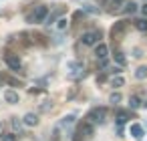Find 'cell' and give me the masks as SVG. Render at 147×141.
Listing matches in <instances>:
<instances>
[{
  "label": "cell",
  "mask_w": 147,
  "mask_h": 141,
  "mask_svg": "<svg viewBox=\"0 0 147 141\" xmlns=\"http://www.w3.org/2000/svg\"><path fill=\"white\" fill-rule=\"evenodd\" d=\"M119 101H121V95H119V93H113V95L109 97V103H113V105L119 103Z\"/></svg>",
  "instance_id": "cell-18"
},
{
  "label": "cell",
  "mask_w": 147,
  "mask_h": 141,
  "mask_svg": "<svg viewBox=\"0 0 147 141\" xmlns=\"http://www.w3.org/2000/svg\"><path fill=\"white\" fill-rule=\"evenodd\" d=\"M135 10H137V8H135V4H133V2H131V4H125V12H131V14H133Z\"/></svg>",
  "instance_id": "cell-22"
},
{
  "label": "cell",
  "mask_w": 147,
  "mask_h": 141,
  "mask_svg": "<svg viewBox=\"0 0 147 141\" xmlns=\"http://www.w3.org/2000/svg\"><path fill=\"white\" fill-rule=\"evenodd\" d=\"M111 83H113V87H123V85H125V79H123V77H115Z\"/></svg>",
  "instance_id": "cell-16"
},
{
  "label": "cell",
  "mask_w": 147,
  "mask_h": 141,
  "mask_svg": "<svg viewBox=\"0 0 147 141\" xmlns=\"http://www.w3.org/2000/svg\"><path fill=\"white\" fill-rule=\"evenodd\" d=\"M129 133H131L135 139H141V137H143V127H141L139 123H133V125L129 127Z\"/></svg>",
  "instance_id": "cell-9"
},
{
  "label": "cell",
  "mask_w": 147,
  "mask_h": 141,
  "mask_svg": "<svg viewBox=\"0 0 147 141\" xmlns=\"http://www.w3.org/2000/svg\"><path fill=\"white\" fill-rule=\"evenodd\" d=\"M2 137V141H16V135H12V133H8V135H0Z\"/></svg>",
  "instance_id": "cell-20"
},
{
  "label": "cell",
  "mask_w": 147,
  "mask_h": 141,
  "mask_svg": "<svg viewBox=\"0 0 147 141\" xmlns=\"http://www.w3.org/2000/svg\"><path fill=\"white\" fill-rule=\"evenodd\" d=\"M135 26H137V30L145 32V30H147V18H139V20H135Z\"/></svg>",
  "instance_id": "cell-13"
},
{
  "label": "cell",
  "mask_w": 147,
  "mask_h": 141,
  "mask_svg": "<svg viewBox=\"0 0 147 141\" xmlns=\"http://www.w3.org/2000/svg\"><path fill=\"white\" fill-rule=\"evenodd\" d=\"M99 38H101V34H99L97 30H89V32H85V34L81 36L83 45H95V43H97Z\"/></svg>",
  "instance_id": "cell-2"
},
{
  "label": "cell",
  "mask_w": 147,
  "mask_h": 141,
  "mask_svg": "<svg viewBox=\"0 0 147 141\" xmlns=\"http://www.w3.org/2000/svg\"><path fill=\"white\" fill-rule=\"evenodd\" d=\"M141 12H143V14L147 16V4H143V8H141Z\"/></svg>",
  "instance_id": "cell-24"
},
{
  "label": "cell",
  "mask_w": 147,
  "mask_h": 141,
  "mask_svg": "<svg viewBox=\"0 0 147 141\" xmlns=\"http://www.w3.org/2000/svg\"><path fill=\"white\" fill-rule=\"evenodd\" d=\"M95 55H97V59L99 61H105L107 59V55H109V49H107V45H97V49H95Z\"/></svg>",
  "instance_id": "cell-7"
},
{
  "label": "cell",
  "mask_w": 147,
  "mask_h": 141,
  "mask_svg": "<svg viewBox=\"0 0 147 141\" xmlns=\"http://www.w3.org/2000/svg\"><path fill=\"white\" fill-rule=\"evenodd\" d=\"M4 61H6V65L12 69V71H18L20 69V59L16 57V55H12V53H8L6 57H4Z\"/></svg>",
  "instance_id": "cell-5"
},
{
  "label": "cell",
  "mask_w": 147,
  "mask_h": 141,
  "mask_svg": "<svg viewBox=\"0 0 147 141\" xmlns=\"http://www.w3.org/2000/svg\"><path fill=\"white\" fill-rule=\"evenodd\" d=\"M73 121H75V117H73V115H69V117H65V119L61 121V125H71Z\"/></svg>",
  "instance_id": "cell-21"
},
{
  "label": "cell",
  "mask_w": 147,
  "mask_h": 141,
  "mask_svg": "<svg viewBox=\"0 0 147 141\" xmlns=\"http://www.w3.org/2000/svg\"><path fill=\"white\" fill-rule=\"evenodd\" d=\"M32 16H34V22H45L47 16H49V8L47 6H36Z\"/></svg>",
  "instance_id": "cell-4"
},
{
  "label": "cell",
  "mask_w": 147,
  "mask_h": 141,
  "mask_svg": "<svg viewBox=\"0 0 147 141\" xmlns=\"http://www.w3.org/2000/svg\"><path fill=\"white\" fill-rule=\"evenodd\" d=\"M38 123V117L34 115V113H26L24 115V125H28V127H34Z\"/></svg>",
  "instance_id": "cell-10"
},
{
  "label": "cell",
  "mask_w": 147,
  "mask_h": 141,
  "mask_svg": "<svg viewBox=\"0 0 147 141\" xmlns=\"http://www.w3.org/2000/svg\"><path fill=\"white\" fill-rule=\"evenodd\" d=\"M12 127L16 129V127H20V121H16V119H12Z\"/></svg>",
  "instance_id": "cell-23"
},
{
  "label": "cell",
  "mask_w": 147,
  "mask_h": 141,
  "mask_svg": "<svg viewBox=\"0 0 147 141\" xmlns=\"http://www.w3.org/2000/svg\"><path fill=\"white\" fill-rule=\"evenodd\" d=\"M0 129H2V125H0Z\"/></svg>",
  "instance_id": "cell-25"
},
{
  "label": "cell",
  "mask_w": 147,
  "mask_h": 141,
  "mask_svg": "<svg viewBox=\"0 0 147 141\" xmlns=\"http://www.w3.org/2000/svg\"><path fill=\"white\" fill-rule=\"evenodd\" d=\"M91 123H105V119H107V109L105 107H95V109H91V113H89V117H87Z\"/></svg>",
  "instance_id": "cell-1"
},
{
  "label": "cell",
  "mask_w": 147,
  "mask_h": 141,
  "mask_svg": "<svg viewBox=\"0 0 147 141\" xmlns=\"http://www.w3.org/2000/svg\"><path fill=\"white\" fill-rule=\"evenodd\" d=\"M123 4H127L125 0H111V10H113V12H115V10H121Z\"/></svg>",
  "instance_id": "cell-14"
},
{
  "label": "cell",
  "mask_w": 147,
  "mask_h": 141,
  "mask_svg": "<svg viewBox=\"0 0 147 141\" xmlns=\"http://www.w3.org/2000/svg\"><path fill=\"white\" fill-rule=\"evenodd\" d=\"M79 135L91 139V137L95 135V127H93V123H91V121H85V123L81 125V129H79Z\"/></svg>",
  "instance_id": "cell-3"
},
{
  "label": "cell",
  "mask_w": 147,
  "mask_h": 141,
  "mask_svg": "<svg viewBox=\"0 0 147 141\" xmlns=\"http://www.w3.org/2000/svg\"><path fill=\"white\" fill-rule=\"evenodd\" d=\"M141 103H143V101H141L137 95H131V97H129V107H131V109H139Z\"/></svg>",
  "instance_id": "cell-11"
},
{
  "label": "cell",
  "mask_w": 147,
  "mask_h": 141,
  "mask_svg": "<svg viewBox=\"0 0 147 141\" xmlns=\"http://www.w3.org/2000/svg\"><path fill=\"white\" fill-rule=\"evenodd\" d=\"M125 121H127V113H125V111H121V113L117 115V123H119V125H123Z\"/></svg>",
  "instance_id": "cell-17"
},
{
  "label": "cell",
  "mask_w": 147,
  "mask_h": 141,
  "mask_svg": "<svg viewBox=\"0 0 147 141\" xmlns=\"http://www.w3.org/2000/svg\"><path fill=\"white\" fill-rule=\"evenodd\" d=\"M125 28H127V22H123V20H121V22H117V24L113 26V30H111L113 38H119V36L125 32Z\"/></svg>",
  "instance_id": "cell-6"
},
{
  "label": "cell",
  "mask_w": 147,
  "mask_h": 141,
  "mask_svg": "<svg viewBox=\"0 0 147 141\" xmlns=\"http://www.w3.org/2000/svg\"><path fill=\"white\" fill-rule=\"evenodd\" d=\"M135 77H137L139 81H143V79H147V67H139V69L135 71Z\"/></svg>",
  "instance_id": "cell-12"
},
{
  "label": "cell",
  "mask_w": 147,
  "mask_h": 141,
  "mask_svg": "<svg viewBox=\"0 0 147 141\" xmlns=\"http://www.w3.org/2000/svg\"><path fill=\"white\" fill-rule=\"evenodd\" d=\"M67 24H69V22H67V18H61V20H59V24H57V28H59V30H65V28H67Z\"/></svg>",
  "instance_id": "cell-19"
},
{
  "label": "cell",
  "mask_w": 147,
  "mask_h": 141,
  "mask_svg": "<svg viewBox=\"0 0 147 141\" xmlns=\"http://www.w3.org/2000/svg\"><path fill=\"white\" fill-rule=\"evenodd\" d=\"M115 63H117L119 67H123V65L127 63V59H125V55H123V53H117V55H115Z\"/></svg>",
  "instance_id": "cell-15"
},
{
  "label": "cell",
  "mask_w": 147,
  "mask_h": 141,
  "mask_svg": "<svg viewBox=\"0 0 147 141\" xmlns=\"http://www.w3.org/2000/svg\"><path fill=\"white\" fill-rule=\"evenodd\" d=\"M4 101H6V103H10V105L18 103V93H16V91H12V89H8V91L4 93Z\"/></svg>",
  "instance_id": "cell-8"
}]
</instances>
